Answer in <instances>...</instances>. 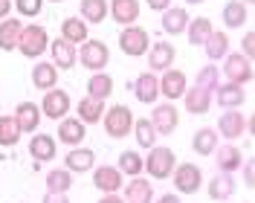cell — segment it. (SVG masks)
I'll return each instance as SVG.
<instances>
[{"label": "cell", "mask_w": 255, "mask_h": 203, "mask_svg": "<svg viewBox=\"0 0 255 203\" xmlns=\"http://www.w3.org/2000/svg\"><path fill=\"white\" fill-rule=\"evenodd\" d=\"M15 119H17V125H20V131L35 134V128L41 125V108H38V105H32V102H20V105H17Z\"/></svg>", "instance_id": "cb8c5ba5"}, {"label": "cell", "mask_w": 255, "mask_h": 203, "mask_svg": "<svg viewBox=\"0 0 255 203\" xmlns=\"http://www.w3.org/2000/svg\"><path fill=\"white\" fill-rule=\"evenodd\" d=\"M108 15L122 23V26H130L136 17H139V0H111L108 3Z\"/></svg>", "instance_id": "8fae6325"}, {"label": "cell", "mask_w": 255, "mask_h": 203, "mask_svg": "<svg viewBox=\"0 0 255 203\" xmlns=\"http://www.w3.org/2000/svg\"><path fill=\"white\" fill-rule=\"evenodd\" d=\"M84 134H87V128L81 125V119H67V116H64L61 125H58V140H61L64 145H79V142L84 140Z\"/></svg>", "instance_id": "4316f807"}, {"label": "cell", "mask_w": 255, "mask_h": 203, "mask_svg": "<svg viewBox=\"0 0 255 203\" xmlns=\"http://www.w3.org/2000/svg\"><path fill=\"white\" fill-rule=\"evenodd\" d=\"M55 81H58V70H55V64L52 61L35 64V70H32V84H35V87H41V90H52Z\"/></svg>", "instance_id": "d4e9b609"}, {"label": "cell", "mask_w": 255, "mask_h": 203, "mask_svg": "<svg viewBox=\"0 0 255 203\" xmlns=\"http://www.w3.org/2000/svg\"><path fill=\"white\" fill-rule=\"evenodd\" d=\"M212 32L215 29H212V20L209 17H194V20H189V26H186V35H189L191 47H203Z\"/></svg>", "instance_id": "4dcf8cb0"}, {"label": "cell", "mask_w": 255, "mask_h": 203, "mask_svg": "<svg viewBox=\"0 0 255 203\" xmlns=\"http://www.w3.org/2000/svg\"><path fill=\"white\" fill-rule=\"evenodd\" d=\"M157 203H180V195H162Z\"/></svg>", "instance_id": "c3c4849f"}, {"label": "cell", "mask_w": 255, "mask_h": 203, "mask_svg": "<svg viewBox=\"0 0 255 203\" xmlns=\"http://www.w3.org/2000/svg\"><path fill=\"white\" fill-rule=\"evenodd\" d=\"M119 47H122V52L125 55H130V58H136V55H145L148 52V32L142 29V26H125V29L119 32Z\"/></svg>", "instance_id": "5b68a950"}, {"label": "cell", "mask_w": 255, "mask_h": 203, "mask_svg": "<svg viewBox=\"0 0 255 203\" xmlns=\"http://www.w3.org/2000/svg\"><path fill=\"white\" fill-rule=\"evenodd\" d=\"M232 195H235V180H232V174L218 172L212 177V183H209V198H212V201H229Z\"/></svg>", "instance_id": "e0dca14e"}, {"label": "cell", "mask_w": 255, "mask_h": 203, "mask_svg": "<svg viewBox=\"0 0 255 203\" xmlns=\"http://www.w3.org/2000/svg\"><path fill=\"white\" fill-rule=\"evenodd\" d=\"M133 134H136V142H139L142 148H154L157 131L151 125V119H133Z\"/></svg>", "instance_id": "74e56055"}, {"label": "cell", "mask_w": 255, "mask_h": 203, "mask_svg": "<svg viewBox=\"0 0 255 203\" xmlns=\"http://www.w3.org/2000/svg\"><path fill=\"white\" fill-rule=\"evenodd\" d=\"M200 183H203V174H200V169H197L194 163H183V166H177L174 186H177L180 195H194V192L200 189Z\"/></svg>", "instance_id": "52a82bcc"}, {"label": "cell", "mask_w": 255, "mask_h": 203, "mask_svg": "<svg viewBox=\"0 0 255 203\" xmlns=\"http://www.w3.org/2000/svg\"><path fill=\"white\" fill-rule=\"evenodd\" d=\"M218 131H221V137H226V140H238V137H244V131H247L244 113H238V110L223 113L221 122H218Z\"/></svg>", "instance_id": "5bb4252c"}, {"label": "cell", "mask_w": 255, "mask_h": 203, "mask_svg": "<svg viewBox=\"0 0 255 203\" xmlns=\"http://www.w3.org/2000/svg\"><path fill=\"white\" fill-rule=\"evenodd\" d=\"M218 78H221L218 67H215V64H206V67L197 73V84H194V87H200V90H206V93H215V87L221 84Z\"/></svg>", "instance_id": "ab89813d"}, {"label": "cell", "mask_w": 255, "mask_h": 203, "mask_svg": "<svg viewBox=\"0 0 255 203\" xmlns=\"http://www.w3.org/2000/svg\"><path fill=\"white\" fill-rule=\"evenodd\" d=\"M186 73H180V70H165V76L159 78V93L165 96V99H180V96L186 93Z\"/></svg>", "instance_id": "7c38bea8"}, {"label": "cell", "mask_w": 255, "mask_h": 203, "mask_svg": "<svg viewBox=\"0 0 255 203\" xmlns=\"http://www.w3.org/2000/svg\"><path fill=\"white\" fill-rule=\"evenodd\" d=\"M99 203H125V201H122L119 195H105V198H102Z\"/></svg>", "instance_id": "681fc988"}, {"label": "cell", "mask_w": 255, "mask_h": 203, "mask_svg": "<svg viewBox=\"0 0 255 203\" xmlns=\"http://www.w3.org/2000/svg\"><path fill=\"white\" fill-rule=\"evenodd\" d=\"M145 3H148L154 12H165V9L171 6V0H145Z\"/></svg>", "instance_id": "bcb514c9"}, {"label": "cell", "mask_w": 255, "mask_h": 203, "mask_svg": "<svg viewBox=\"0 0 255 203\" xmlns=\"http://www.w3.org/2000/svg\"><path fill=\"white\" fill-rule=\"evenodd\" d=\"M253 169H255V163H253V160H247V166H244V180H247V186H250V189L255 186V174H253Z\"/></svg>", "instance_id": "f6af8a7d"}, {"label": "cell", "mask_w": 255, "mask_h": 203, "mask_svg": "<svg viewBox=\"0 0 255 203\" xmlns=\"http://www.w3.org/2000/svg\"><path fill=\"white\" fill-rule=\"evenodd\" d=\"M122 174H130V177H136V174L142 172V157L136 154V151H125V154L119 157V166H116Z\"/></svg>", "instance_id": "60d3db41"}, {"label": "cell", "mask_w": 255, "mask_h": 203, "mask_svg": "<svg viewBox=\"0 0 255 203\" xmlns=\"http://www.w3.org/2000/svg\"><path fill=\"white\" fill-rule=\"evenodd\" d=\"M93 163H96V154L90 148H73L64 160V169L67 172H93Z\"/></svg>", "instance_id": "ffe728a7"}, {"label": "cell", "mask_w": 255, "mask_h": 203, "mask_svg": "<svg viewBox=\"0 0 255 203\" xmlns=\"http://www.w3.org/2000/svg\"><path fill=\"white\" fill-rule=\"evenodd\" d=\"M93 186L105 195H113V192L122 189V172L116 166H99L93 172Z\"/></svg>", "instance_id": "30bf717a"}, {"label": "cell", "mask_w": 255, "mask_h": 203, "mask_svg": "<svg viewBox=\"0 0 255 203\" xmlns=\"http://www.w3.org/2000/svg\"><path fill=\"white\" fill-rule=\"evenodd\" d=\"M52 3H61V0H52Z\"/></svg>", "instance_id": "f5cc1de1"}, {"label": "cell", "mask_w": 255, "mask_h": 203, "mask_svg": "<svg viewBox=\"0 0 255 203\" xmlns=\"http://www.w3.org/2000/svg\"><path fill=\"white\" fill-rule=\"evenodd\" d=\"M151 198H154V189H151V183H148V180H142V177H133V180L128 183L125 198H122V201H125V203H151Z\"/></svg>", "instance_id": "484cf974"}, {"label": "cell", "mask_w": 255, "mask_h": 203, "mask_svg": "<svg viewBox=\"0 0 255 203\" xmlns=\"http://www.w3.org/2000/svg\"><path fill=\"white\" fill-rule=\"evenodd\" d=\"M151 125L157 134H174L177 125H180V113H177L174 105H157L154 116H151Z\"/></svg>", "instance_id": "9c48e42d"}, {"label": "cell", "mask_w": 255, "mask_h": 203, "mask_svg": "<svg viewBox=\"0 0 255 203\" xmlns=\"http://www.w3.org/2000/svg\"><path fill=\"white\" fill-rule=\"evenodd\" d=\"M223 73L226 78L232 81V84H250L253 81V58H247V55H226V64H223Z\"/></svg>", "instance_id": "8992f818"}, {"label": "cell", "mask_w": 255, "mask_h": 203, "mask_svg": "<svg viewBox=\"0 0 255 203\" xmlns=\"http://www.w3.org/2000/svg\"><path fill=\"white\" fill-rule=\"evenodd\" d=\"M15 6H17V12H20V15L35 17V15H41V9H44V0H15Z\"/></svg>", "instance_id": "b9f144b4"}, {"label": "cell", "mask_w": 255, "mask_h": 203, "mask_svg": "<svg viewBox=\"0 0 255 203\" xmlns=\"http://www.w3.org/2000/svg\"><path fill=\"white\" fill-rule=\"evenodd\" d=\"M174 55H177L174 44H168V41H159V44H154V47H151V55H148L151 73H154V70H162V73H165V70H171Z\"/></svg>", "instance_id": "4fadbf2b"}, {"label": "cell", "mask_w": 255, "mask_h": 203, "mask_svg": "<svg viewBox=\"0 0 255 203\" xmlns=\"http://www.w3.org/2000/svg\"><path fill=\"white\" fill-rule=\"evenodd\" d=\"M142 169H148V174L154 177V180H165V177H171L174 172V151L171 148H148V160L142 163Z\"/></svg>", "instance_id": "6da1fadb"}, {"label": "cell", "mask_w": 255, "mask_h": 203, "mask_svg": "<svg viewBox=\"0 0 255 203\" xmlns=\"http://www.w3.org/2000/svg\"><path fill=\"white\" fill-rule=\"evenodd\" d=\"M49 52H52V64H55L58 70H70V67L76 64V47L67 44L64 38H55V41L49 44Z\"/></svg>", "instance_id": "2e32d148"}, {"label": "cell", "mask_w": 255, "mask_h": 203, "mask_svg": "<svg viewBox=\"0 0 255 203\" xmlns=\"http://www.w3.org/2000/svg\"><path fill=\"white\" fill-rule=\"evenodd\" d=\"M20 125H17L15 116H0V145L3 148H12V145H17V140H20Z\"/></svg>", "instance_id": "e575fe53"}, {"label": "cell", "mask_w": 255, "mask_h": 203, "mask_svg": "<svg viewBox=\"0 0 255 203\" xmlns=\"http://www.w3.org/2000/svg\"><path fill=\"white\" fill-rule=\"evenodd\" d=\"M67 110H70V96H67V90H58V87L47 90L44 102H41V113L49 116V119H64Z\"/></svg>", "instance_id": "ba28073f"}, {"label": "cell", "mask_w": 255, "mask_h": 203, "mask_svg": "<svg viewBox=\"0 0 255 203\" xmlns=\"http://www.w3.org/2000/svg\"><path fill=\"white\" fill-rule=\"evenodd\" d=\"M212 96L218 99L221 108H238V105H244V87H241V84H232V81L218 84Z\"/></svg>", "instance_id": "d6986e66"}, {"label": "cell", "mask_w": 255, "mask_h": 203, "mask_svg": "<svg viewBox=\"0 0 255 203\" xmlns=\"http://www.w3.org/2000/svg\"><path fill=\"white\" fill-rule=\"evenodd\" d=\"M111 93H113V78L108 76V73H93V76L87 78V96H90V99L105 102Z\"/></svg>", "instance_id": "f1b7e54d"}, {"label": "cell", "mask_w": 255, "mask_h": 203, "mask_svg": "<svg viewBox=\"0 0 255 203\" xmlns=\"http://www.w3.org/2000/svg\"><path fill=\"white\" fill-rule=\"evenodd\" d=\"M20 32H23V23L20 20H15V17L0 20V49L12 52L17 47V41H20Z\"/></svg>", "instance_id": "7402d4cb"}, {"label": "cell", "mask_w": 255, "mask_h": 203, "mask_svg": "<svg viewBox=\"0 0 255 203\" xmlns=\"http://www.w3.org/2000/svg\"><path fill=\"white\" fill-rule=\"evenodd\" d=\"M29 154L35 163H47L55 157V140L49 134H32V142H29Z\"/></svg>", "instance_id": "ac0fdd59"}, {"label": "cell", "mask_w": 255, "mask_h": 203, "mask_svg": "<svg viewBox=\"0 0 255 203\" xmlns=\"http://www.w3.org/2000/svg\"><path fill=\"white\" fill-rule=\"evenodd\" d=\"M102 110H105V102H99V99H84V102H79V119L81 122H99L102 119Z\"/></svg>", "instance_id": "8d00e7d4"}, {"label": "cell", "mask_w": 255, "mask_h": 203, "mask_svg": "<svg viewBox=\"0 0 255 203\" xmlns=\"http://www.w3.org/2000/svg\"><path fill=\"white\" fill-rule=\"evenodd\" d=\"M203 47H206V55L212 61H221V58L229 55V35H226V32H212Z\"/></svg>", "instance_id": "1f68e13d"}, {"label": "cell", "mask_w": 255, "mask_h": 203, "mask_svg": "<svg viewBox=\"0 0 255 203\" xmlns=\"http://www.w3.org/2000/svg\"><path fill=\"white\" fill-rule=\"evenodd\" d=\"M76 58H81V67L102 73L108 67V61H111V49H108V44H102V41H90L87 38L81 44V52H76Z\"/></svg>", "instance_id": "277c9868"}, {"label": "cell", "mask_w": 255, "mask_h": 203, "mask_svg": "<svg viewBox=\"0 0 255 203\" xmlns=\"http://www.w3.org/2000/svg\"><path fill=\"white\" fill-rule=\"evenodd\" d=\"M61 38L67 41V44H84L87 41V23L81 20V17H67L61 23Z\"/></svg>", "instance_id": "83f0119b"}, {"label": "cell", "mask_w": 255, "mask_h": 203, "mask_svg": "<svg viewBox=\"0 0 255 203\" xmlns=\"http://www.w3.org/2000/svg\"><path fill=\"white\" fill-rule=\"evenodd\" d=\"M9 12H12V3H9V0H0V20H6Z\"/></svg>", "instance_id": "7dc6e473"}, {"label": "cell", "mask_w": 255, "mask_h": 203, "mask_svg": "<svg viewBox=\"0 0 255 203\" xmlns=\"http://www.w3.org/2000/svg\"><path fill=\"white\" fill-rule=\"evenodd\" d=\"M241 55H247V58H253V55H255V35H253V32H247V35H244V52H241Z\"/></svg>", "instance_id": "7bdbcfd3"}, {"label": "cell", "mask_w": 255, "mask_h": 203, "mask_svg": "<svg viewBox=\"0 0 255 203\" xmlns=\"http://www.w3.org/2000/svg\"><path fill=\"white\" fill-rule=\"evenodd\" d=\"M247 17H250V6H244L241 0H229L226 6H223V23L229 26V29H238L247 23Z\"/></svg>", "instance_id": "f546056e"}, {"label": "cell", "mask_w": 255, "mask_h": 203, "mask_svg": "<svg viewBox=\"0 0 255 203\" xmlns=\"http://www.w3.org/2000/svg\"><path fill=\"white\" fill-rule=\"evenodd\" d=\"M73 186V172H67V169H52L47 174V189L49 192H70Z\"/></svg>", "instance_id": "f35d334b"}, {"label": "cell", "mask_w": 255, "mask_h": 203, "mask_svg": "<svg viewBox=\"0 0 255 203\" xmlns=\"http://www.w3.org/2000/svg\"><path fill=\"white\" fill-rule=\"evenodd\" d=\"M186 3H203V0H186Z\"/></svg>", "instance_id": "816d5d0a"}, {"label": "cell", "mask_w": 255, "mask_h": 203, "mask_svg": "<svg viewBox=\"0 0 255 203\" xmlns=\"http://www.w3.org/2000/svg\"><path fill=\"white\" fill-rule=\"evenodd\" d=\"M81 20L84 23H102L108 17V3L105 0H81Z\"/></svg>", "instance_id": "836d02e7"}, {"label": "cell", "mask_w": 255, "mask_h": 203, "mask_svg": "<svg viewBox=\"0 0 255 203\" xmlns=\"http://www.w3.org/2000/svg\"><path fill=\"white\" fill-rule=\"evenodd\" d=\"M49 47V38H47V29L38 26V23H29L23 26L20 32V41H17V49L26 55V58H35V55H44V49Z\"/></svg>", "instance_id": "3957f363"}, {"label": "cell", "mask_w": 255, "mask_h": 203, "mask_svg": "<svg viewBox=\"0 0 255 203\" xmlns=\"http://www.w3.org/2000/svg\"><path fill=\"white\" fill-rule=\"evenodd\" d=\"M133 113H130V108H125V105H113L108 113H105V131L111 134L113 140H122V137H128L130 131H133Z\"/></svg>", "instance_id": "7a4b0ae2"}, {"label": "cell", "mask_w": 255, "mask_h": 203, "mask_svg": "<svg viewBox=\"0 0 255 203\" xmlns=\"http://www.w3.org/2000/svg\"><path fill=\"white\" fill-rule=\"evenodd\" d=\"M191 145H194L197 154H215V148H218V131L215 128H200L194 134Z\"/></svg>", "instance_id": "d590c367"}, {"label": "cell", "mask_w": 255, "mask_h": 203, "mask_svg": "<svg viewBox=\"0 0 255 203\" xmlns=\"http://www.w3.org/2000/svg\"><path fill=\"white\" fill-rule=\"evenodd\" d=\"M241 3H244V6H253L255 0H241Z\"/></svg>", "instance_id": "f907efd6"}, {"label": "cell", "mask_w": 255, "mask_h": 203, "mask_svg": "<svg viewBox=\"0 0 255 203\" xmlns=\"http://www.w3.org/2000/svg\"><path fill=\"white\" fill-rule=\"evenodd\" d=\"M218 151V169L221 172H238L241 163H244V157H241V151L235 148V145H221V148H215Z\"/></svg>", "instance_id": "d6a6232c"}, {"label": "cell", "mask_w": 255, "mask_h": 203, "mask_svg": "<svg viewBox=\"0 0 255 203\" xmlns=\"http://www.w3.org/2000/svg\"><path fill=\"white\" fill-rule=\"evenodd\" d=\"M183 99H186V110L189 113H197V116L209 113V108H212V93L200 90V87H186Z\"/></svg>", "instance_id": "44dd1931"}, {"label": "cell", "mask_w": 255, "mask_h": 203, "mask_svg": "<svg viewBox=\"0 0 255 203\" xmlns=\"http://www.w3.org/2000/svg\"><path fill=\"white\" fill-rule=\"evenodd\" d=\"M44 203H70V198H67V192H47Z\"/></svg>", "instance_id": "ee69618b"}, {"label": "cell", "mask_w": 255, "mask_h": 203, "mask_svg": "<svg viewBox=\"0 0 255 203\" xmlns=\"http://www.w3.org/2000/svg\"><path fill=\"white\" fill-rule=\"evenodd\" d=\"M189 26V12L186 9H180V6H168L165 12H162V29L168 32V35H180V32H186Z\"/></svg>", "instance_id": "603a6c76"}, {"label": "cell", "mask_w": 255, "mask_h": 203, "mask_svg": "<svg viewBox=\"0 0 255 203\" xmlns=\"http://www.w3.org/2000/svg\"><path fill=\"white\" fill-rule=\"evenodd\" d=\"M133 93H136V99L142 102V105H151V102H157L159 96V78L148 70V73H142V76L136 78V87H133Z\"/></svg>", "instance_id": "9a60e30c"}]
</instances>
